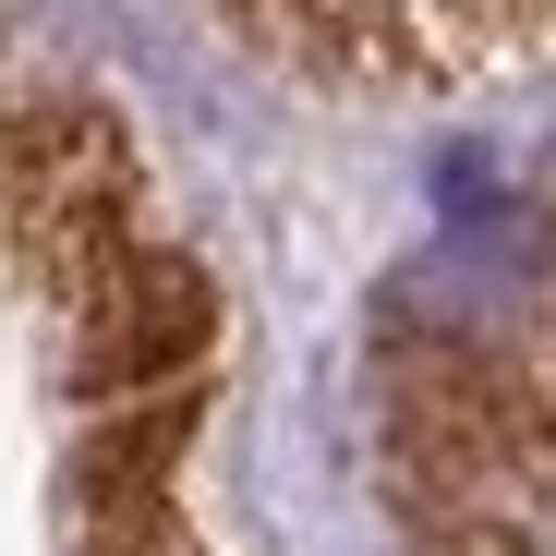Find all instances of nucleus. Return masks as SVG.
Wrapping results in <instances>:
<instances>
[{
	"instance_id": "obj_1",
	"label": "nucleus",
	"mask_w": 556,
	"mask_h": 556,
	"mask_svg": "<svg viewBox=\"0 0 556 556\" xmlns=\"http://www.w3.org/2000/svg\"><path fill=\"white\" fill-rule=\"evenodd\" d=\"M242 13L351 73H472L496 49L556 37V0H242Z\"/></svg>"
},
{
	"instance_id": "obj_2",
	"label": "nucleus",
	"mask_w": 556,
	"mask_h": 556,
	"mask_svg": "<svg viewBox=\"0 0 556 556\" xmlns=\"http://www.w3.org/2000/svg\"><path fill=\"white\" fill-rule=\"evenodd\" d=\"M73 315H85V388H146L206 351V278L157 242H122L73 278Z\"/></svg>"
}]
</instances>
